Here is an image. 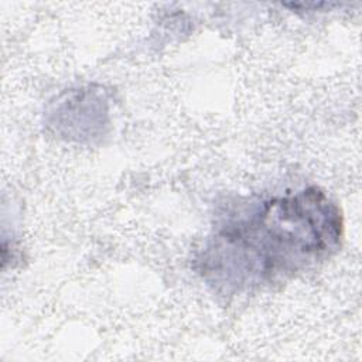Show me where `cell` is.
Here are the masks:
<instances>
[{
  "label": "cell",
  "instance_id": "cell-1",
  "mask_svg": "<svg viewBox=\"0 0 362 362\" xmlns=\"http://www.w3.org/2000/svg\"><path fill=\"white\" fill-rule=\"evenodd\" d=\"M342 235L338 205L310 187L230 208L214 226L195 267L219 294L252 293L328 259Z\"/></svg>",
  "mask_w": 362,
  "mask_h": 362
}]
</instances>
